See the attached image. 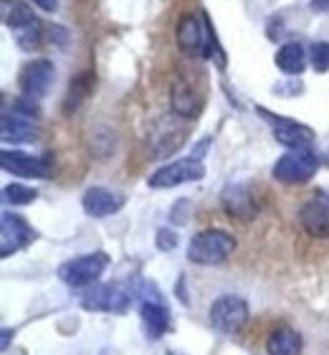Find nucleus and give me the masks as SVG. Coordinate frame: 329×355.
I'll return each mask as SVG.
<instances>
[{"instance_id": "1", "label": "nucleus", "mask_w": 329, "mask_h": 355, "mask_svg": "<svg viewBox=\"0 0 329 355\" xmlns=\"http://www.w3.org/2000/svg\"><path fill=\"white\" fill-rule=\"evenodd\" d=\"M0 8H3V23L15 33V44L28 53L36 51L44 41V26L33 15L30 6L21 0H0Z\"/></svg>"}, {"instance_id": "2", "label": "nucleus", "mask_w": 329, "mask_h": 355, "mask_svg": "<svg viewBox=\"0 0 329 355\" xmlns=\"http://www.w3.org/2000/svg\"><path fill=\"white\" fill-rule=\"evenodd\" d=\"M235 252V239L223 229H205L190 239L188 244V259L200 266H215L228 261Z\"/></svg>"}, {"instance_id": "3", "label": "nucleus", "mask_w": 329, "mask_h": 355, "mask_svg": "<svg viewBox=\"0 0 329 355\" xmlns=\"http://www.w3.org/2000/svg\"><path fill=\"white\" fill-rule=\"evenodd\" d=\"M317 168H319V157H317L314 150L294 148L286 150L284 155L278 157L271 175H274V180L284 185H304L317 175Z\"/></svg>"}, {"instance_id": "4", "label": "nucleus", "mask_w": 329, "mask_h": 355, "mask_svg": "<svg viewBox=\"0 0 329 355\" xmlns=\"http://www.w3.org/2000/svg\"><path fill=\"white\" fill-rule=\"evenodd\" d=\"M109 266V257L104 252L96 254H84L76 259H69L59 266V279L69 287H89L94 284L99 277L104 274V269Z\"/></svg>"}, {"instance_id": "5", "label": "nucleus", "mask_w": 329, "mask_h": 355, "mask_svg": "<svg viewBox=\"0 0 329 355\" xmlns=\"http://www.w3.org/2000/svg\"><path fill=\"white\" fill-rule=\"evenodd\" d=\"M208 315H211V325L215 330L226 335H235L241 333L246 322H249V302L243 297L223 295L218 300H213Z\"/></svg>"}, {"instance_id": "6", "label": "nucleus", "mask_w": 329, "mask_h": 355, "mask_svg": "<svg viewBox=\"0 0 329 355\" xmlns=\"http://www.w3.org/2000/svg\"><path fill=\"white\" fill-rule=\"evenodd\" d=\"M170 104L177 117L195 119L205 104V89L197 87V79H193V74L180 71L170 84Z\"/></svg>"}, {"instance_id": "7", "label": "nucleus", "mask_w": 329, "mask_h": 355, "mask_svg": "<svg viewBox=\"0 0 329 355\" xmlns=\"http://www.w3.org/2000/svg\"><path fill=\"white\" fill-rule=\"evenodd\" d=\"M203 178H205L203 160H195V157H180V160H175V163L157 168V171L150 175L147 185H150V188H157V191H165V188L193 183V180H203Z\"/></svg>"}, {"instance_id": "8", "label": "nucleus", "mask_w": 329, "mask_h": 355, "mask_svg": "<svg viewBox=\"0 0 329 355\" xmlns=\"http://www.w3.org/2000/svg\"><path fill=\"white\" fill-rule=\"evenodd\" d=\"M53 79H56V67H53V61L33 59L21 69L18 89H21V94L26 96V99L38 102V99H44V96L48 94Z\"/></svg>"}, {"instance_id": "9", "label": "nucleus", "mask_w": 329, "mask_h": 355, "mask_svg": "<svg viewBox=\"0 0 329 355\" xmlns=\"http://www.w3.org/2000/svg\"><path fill=\"white\" fill-rule=\"evenodd\" d=\"M33 239H36V231L30 229L23 216L3 211V216H0V257L3 259L26 249Z\"/></svg>"}, {"instance_id": "10", "label": "nucleus", "mask_w": 329, "mask_h": 355, "mask_svg": "<svg viewBox=\"0 0 329 355\" xmlns=\"http://www.w3.org/2000/svg\"><path fill=\"white\" fill-rule=\"evenodd\" d=\"M258 114H263V119L274 127V137H276V142H281L284 148H289V150L309 148L312 140H314V130L296 122V119L281 117V114H271V112L263 110V107H258Z\"/></svg>"}, {"instance_id": "11", "label": "nucleus", "mask_w": 329, "mask_h": 355, "mask_svg": "<svg viewBox=\"0 0 329 355\" xmlns=\"http://www.w3.org/2000/svg\"><path fill=\"white\" fill-rule=\"evenodd\" d=\"M0 168L15 178H48L51 175V160L48 157L28 155L23 150H3L0 153Z\"/></svg>"}, {"instance_id": "12", "label": "nucleus", "mask_w": 329, "mask_h": 355, "mask_svg": "<svg viewBox=\"0 0 329 355\" xmlns=\"http://www.w3.org/2000/svg\"><path fill=\"white\" fill-rule=\"evenodd\" d=\"M301 229L307 231L312 239H329V198L312 196L299 211Z\"/></svg>"}, {"instance_id": "13", "label": "nucleus", "mask_w": 329, "mask_h": 355, "mask_svg": "<svg viewBox=\"0 0 329 355\" xmlns=\"http://www.w3.org/2000/svg\"><path fill=\"white\" fill-rule=\"evenodd\" d=\"M0 135H3V142H13V145H18V142H33L38 137V127L30 114L13 110L3 114Z\"/></svg>"}, {"instance_id": "14", "label": "nucleus", "mask_w": 329, "mask_h": 355, "mask_svg": "<svg viewBox=\"0 0 329 355\" xmlns=\"http://www.w3.org/2000/svg\"><path fill=\"white\" fill-rule=\"evenodd\" d=\"M81 206H84V211L91 218H107V216H114L119 208L125 206V198L117 196V193L107 191V188H102V185H96V188H89L84 193Z\"/></svg>"}, {"instance_id": "15", "label": "nucleus", "mask_w": 329, "mask_h": 355, "mask_svg": "<svg viewBox=\"0 0 329 355\" xmlns=\"http://www.w3.org/2000/svg\"><path fill=\"white\" fill-rule=\"evenodd\" d=\"M139 318H142V327L150 340H160L172 325L168 307L162 302H139Z\"/></svg>"}, {"instance_id": "16", "label": "nucleus", "mask_w": 329, "mask_h": 355, "mask_svg": "<svg viewBox=\"0 0 329 355\" xmlns=\"http://www.w3.org/2000/svg\"><path fill=\"white\" fill-rule=\"evenodd\" d=\"M223 208L231 218H241V221H251L256 216V200L249 193V188L243 185H231L223 193Z\"/></svg>"}, {"instance_id": "17", "label": "nucleus", "mask_w": 329, "mask_h": 355, "mask_svg": "<svg viewBox=\"0 0 329 355\" xmlns=\"http://www.w3.org/2000/svg\"><path fill=\"white\" fill-rule=\"evenodd\" d=\"M266 353L269 355H299L301 353V335L289 325L274 327L266 338Z\"/></svg>"}, {"instance_id": "18", "label": "nucleus", "mask_w": 329, "mask_h": 355, "mask_svg": "<svg viewBox=\"0 0 329 355\" xmlns=\"http://www.w3.org/2000/svg\"><path fill=\"white\" fill-rule=\"evenodd\" d=\"M276 61V67L289 76H299L304 69H307V51H304V46L296 44V41H289L284 44L281 49L276 51L274 56Z\"/></svg>"}, {"instance_id": "19", "label": "nucleus", "mask_w": 329, "mask_h": 355, "mask_svg": "<svg viewBox=\"0 0 329 355\" xmlns=\"http://www.w3.org/2000/svg\"><path fill=\"white\" fill-rule=\"evenodd\" d=\"M94 84H96L94 74H79L76 79H73L71 87H69V94H66V102H64L66 114H71L73 110H79V104L91 94Z\"/></svg>"}, {"instance_id": "20", "label": "nucleus", "mask_w": 329, "mask_h": 355, "mask_svg": "<svg viewBox=\"0 0 329 355\" xmlns=\"http://www.w3.org/2000/svg\"><path fill=\"white\" fill-rule=\"evenodd\" d=\"M38 193L30 188V185L23 183H10L3 188V200L6 203H13V206H26V203H33Z\"/></svg>"}, {"instance_id": "21", "label": "nucleus", "mask_w": 329, "mask_h": 355, "mask_svg": "<svg viewBox=\"0 0 329 355\" xmlns=\"http://www.w3.org/2000/svg\"><path fill=\"white\" fill-rule=\"evenodd\" d=\"M312 67H314V71H319V74L329 71V44L327 41H319V44L312 46Z\"/></svg>"}, {"instance_id": "22", "label": "nucleus", "mask_w": 329, "mask_h": 355, "mask_svg": "<svg viewBox=\"0 0 329 355\" xmlns=\"http://www.w3.org/2000/svg\"><path fill=\"white\" fill-rule=\"evenodd\" d=\"M177 246V234L170 229H160L157 231V249H162V252H172Z\"/></svg>"}, {"instance_id": "23", "label": "nucleus", "mask_w": 329, "mask_h": 355, "mask_svg": "<svg viewBox=\"0 0 329 355\" xmlns=\"http://www.w3.org/2000/svg\"><path fill=\"white\" fill-rule=\"evenodd\" d=\"M41 10H46V13H53L56 8H59V0H33Z\"/></svg>"}, {"instance_id": "24", "label": "nucleus", "mask_w": 329, "mask_h": 355, "mask_svg": "<svg viewBox=\"0 0 329 355\" xmlns=\"http://www.w3.org/2000/svg\"><path fill=\"white\" fill-rule=\"evenodd\" d=\"M309 6H312V10H317V13H327V10H329V0H312Z\"/></svg>"}, {"instance_id": "25", "label": "nucleus", "mask_w": 329, "mask_h": 355, "mask_svg": "<svg viewBox=\"0 0 329 355\" xmlns=\"http://www.w3.org/2000/svg\"><path fill=\"white\" fill-rule=\"evenodd\" d=\"M8 345H10V330H3V350H8Z\"/></svg>"}]
</instances>
